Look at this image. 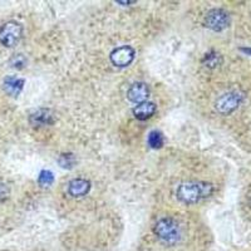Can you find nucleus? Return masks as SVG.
Masks as SVG:
<instances>
[{
  "label": "nucleus",
  "mask_w": 251,
  "mask_h": 251,
  "mask_svg": "<svg viewBox=\"0 0 251 251\" xmlns=\"http://www.w3.org/2000/svg\"><path fill=\"white\" fill-rule=\"evenodd\" d=\"M214 185L202 181H190L181 183L176 190L177 199L183 203L192 205L199 201L207 199L214 194Z\"/></svg>",
  "instance_id": "nucleus-1"
},
{
  "label": "nucleus",
  "mask_w": 251,
  "mask_h": 251,
  "mask_svg": "<svg viewBox=\"0 0 251 251\" xmlns=\"http://www.w3.org/2000/svg\"><path fill=\"white\" fill-rule=\"evenodd\" d=\"M153 232L166 245H175L182 236L180 224L172 217H162L158 220L153 226Z\"/></svg>",
  "instance_id": "nucleus-2"
},
{
  "label": "nucleus",
  "mask_w": 251,
  "mask_h": 251,
  "mask_svg": "<svg viewBox=\"0 0 251 251\" xmlns=\"http://www.w3.org/2000/svg\"><path fill=\"white\" fill-rule=\"evenodd\" d=\"M244 100V94L239 91H231L220 96L215 102V108L220 114L227 116L240 107Z\"/></svg>",
  "instance_id": "nucleus-3"
},
{
  "label": "nucleus",
  "mask_w": 251,
  "mask_h": 251,
  "mask_svg": "<svg viewBox=\"0 0 251 251\" xmlns=\"http://www.w3.org/2000/svg\"><path fill=\"white\" fill-rule=\"evenodd\" d=\"M22 35H23V25L15 20H10L0 28V43L6 48H13L19 43Z\"/></svg>",
  "instance_id": "nucleus-4"
},
{
  "label": "nucleus",
  "mask_w": 251,
  "mask_h": 251,
  "mask_svg": "<svg viewBox=\"0 0 251 251\" xmlns=\"http://www.w3.org/2000/svg\"><path fill=\"white\" fill-rule=\"evenodd\" d=\"M230 14L224 9H211L205 15L203 24L206 28L211 29L214 31H223L230 25Z\"/></svg>",
  "instance_id": "nucleus-5"
},
{
  "label": "nucleus",
  "mask_w": 251,
  "mask_h": 251,
  "mask_svg": "<svg viewBox=\"0 0 251 251\" xmlns=\"http://www.w3.org/2000/svg\"><path fill=\"white\" fill-rule=\"evenodd\" d=\"M136 57V50L131 46H122L118 48H114L109 54L112 64L120 68L131 66V63L134 60Z\"/></svg>",
  "instance_id": "nucleus-6"
},
{
  "label": "nucleus",
  "mask_w": 251,
  "mask_h": 251,
  "mask_svg": "<svg viewBox=\"0 0 251 251\" xmlns=\"http://www.w3.org/2000/svg\"><path fill=\"white\" fill-rule=\"evenodd\" d=\"M150 97V87L145 82L133 83L127 91V98L132 103L140 104V103L146 102Z\"/></svg>",
  "instance_id": "nucleus-7"
},
{
  "label": "nucleus",
  "mask_w": 251,
  "mask_h": 251,
  "mask_svg": "<svg viewBox=\"0 0 251 251\" xmlns=\"http://www.w3.org/2000/svg\"><path fill=\"white\" fill-rule=\"evenodd\" d=\"M29 123L34 127H43L54 123V114L48 108H39L29 116Z\"/></svg>",
  "instance_id": "nucleus-8"
},
{
  "label": "nucleus",
  "mask_w": 251,
  "mask_h": 251,
  "mask_svg": "<svg viewBox=\"0 0 251 251\" xmlns=\"http://www.w3.org/2000/svg\"><path fill=\"white\" fill-rule=\"evenodd\" d=\"M91 190V182L86 178H73L68 183V194L72 197L86 196Z\"/></svg>",
  "instance_id": "nucleus-9"
},
{
  "label": "nucleus",
  "mask_w": 251,
  "mask_h": 251,
  "mask_svg": "<svg viewBox=\"0 0 251 251\" xmlns=\"http://www.w3.org/2000/svg\"><path fill=\"white\" fill-rule=\"evenodd\" d=\"M157 111V106L154 104L153 102H149V100H146V102L140 103L137 106L133 108V116L137 120L140 121H146L151 118Z\"/></svg>",
  "instance_id": "nucleus-10"
},
{
  "label": "nucleus",
  "mask_w": 251,
  "mask_h": 251,
  "mask_svg": "<svg viewBox=\"0 0 251 251\" xmlns=\"http://www.w3.org/2000/svg\"><path fill=\"white\" fill-rule=\"evenodd\" d=\"M24 87V79H20V78L14 77V75H9L4 79L3 82V88L5 91V93H8L9 96L12 97H18L20 94V92L23 91Z\"/></svg>",
  "instance_id": "nucleus-11"
},
{
  "label": "nucleus",
  "mask_w": 251,
  "mask_h": 251,
  "mask_svg": "<svg viewBox=\"0 0 251 251\" xmlns=\"http://www.w3.org/2000/svg\"><path fill=\"white\" fill-rule=\"evenodd\" d=\"M203 66L207 67V68H216V67L221 66L223 63V55L217 53V51H210L207 54H205L202 59Z\"/></svg>",
  "instance_id": "nucleus-12"
},
{
  "label": "nucleus",
  "mask_w": 251,
  "mask_h": 251,
  "mask_svg": "<svg viewBox=\"0 0 251 251\" xmlns=\"http://www.w3.org/2000/svg\"><path fill=\"white\" fill-rule=\"evenodd\" d=\"M163 142H165V140H163V134L161 133L160 131H156V129H154V131L150 132L149 137H147V143H149V146L151 149H161L163 146Z\"/></svg>",
  "instance_id": "nucleus-13"
},
{
  "label": "nucleus",
  "mask_w": 251,
  "mask_h": 251,
  "mask_svg": "<svg viewBox=\"0 0 251 251\" xmlns=\"http://www.w3.org/2000/svg\"><path fill=\"white\" fill-rule=\"evenodd\" d=\"M58 163L63 169H72L75 165V157L73 153H62L58 158Z\"/></svg>",
  "instance_id": "nucleus-14"
},
{
  "label": "nucleus",
  "mask_w": 251,
  "mask_h": 251,
  "mask_svg": "<svg viewBox=\"0 0 251 251\" xmlns=\"http://www.w3.org/2000/svg\"><path fill=\"white\" fill-rule=\"evenodd\" d=\"M54 181V176L51 174L50 171L48 170H43V171L40 172L39 176H38V182H39L40 186H43V187H48L53 183Z\"/></svg>",
  "instance_id": "nucleus-15"
},
{
  "label": "nucleus",
  "mask_w": 251,
  "mask_h": 251,
  "mask_svg": "<svg viewBox=\"0 0 251 251\" xmlns=\"http://www.w3.org/2000/svg\"><path fill=\"white\" fill-rule=\"evenodd\" d=\"M10 64H12V67H14V68L22 69L25 67L26 59L23 54H15L14 57L10 59Z\"/></svg>",
  "instance_id": "nucleus-16"
},
{
  "label": "nucleus",
  "mask_w": 251,
  "mask_h": 251,
  "mask_svg": "<svg viewBox=\"0 0 251 251\" xmlns=\"http://www.w3.org/2000/svg\"><path fill=\"white\" fill-rule=\"evenodd\" d=\"M9 195V188L8 186L4 185V183H0V201L5 200Z\"/></svg>",
  "instance_id": "nucleus-17"
},
{
  "label": "nucleus",
  "mask_w": 251,
  "mask_h": 251,
  "mask_svg": "<svg viewBox=\"0 0 251 251\" xmlns=\"http://www.w3.org/2000/svg\"><path fill=\"white\" fill-rule=\"evenodd\" d=\"M240 51H243L245 54L251 55V48H240Z\"/></svg>",
  "instance_id": "nucleus-18"
},
{
  "label": "nucleus",
  "mask_w": 251,
  "mask_h": 251,
  "mask_svg": "<svg viewBox=\"0 0 251 251\" xmlns=\"http://www.w3.org/2000/svg\"><path fill=\"white\" fill-rule=\"evenodd\" d=\"M117 3L118 4H123V5H126V4L128 5V4H134L136 1H134V0H132V1H117Z\"/></svg>",
  "instance_id": "nucleus-19"
}]
</instances>
